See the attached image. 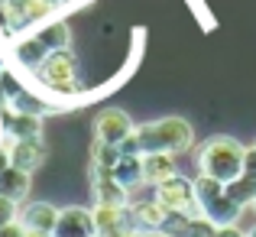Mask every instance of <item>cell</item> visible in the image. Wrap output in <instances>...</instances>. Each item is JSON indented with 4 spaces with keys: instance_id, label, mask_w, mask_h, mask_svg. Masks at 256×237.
I'll return each instance as SVG.
<instances>
[{
    "instance_id": "obj_1",
    "label": "cell",
    "mask_w": 256,
    "mask_h": 237,
    "mask_svg": "<svg viewBox=\"0 0 256 237\" xmlns=\"http://www.w3.org/2000/svg\"><path fill=\"white\" fill-rule=\"evenodd\" d=\"M194 143V130L185 117H159L150 124H136L133 133L120 143L124 156H143V153H185Z\"/></svg>"
},
{
    "instance_id": "obj_2",
    "label": "cell",
    "mask_w": 256,
    "mask_h": 237,
    "mask_svg": "<svg viewBox=\"0 0 256 237\" xmlns=\"http://www.w3.org/2000/svg\"><path fill=\"white\" fill-rule=\"evenodd\" d=\"M244 156H246V146L234 137H211L201 143L198 150V172L201 175H211L218 182H234L244 175Z\"/></svg>"
},
{
    "instance_id": "obj_3",
    "label": "cell",
    "mask_w": 256,
    "mask_h": 237,
    "mask_svg": "<svg viewBox=\"0 0 256 237\" xmlns=\"http://www.w3.org/2000/svg\"><path fill=\"white\" fill-rule=\"evenodd\" d=\"M32 78L39 81L42 91H49L52 98L75 101L82 98V81H78V62L72 56V49H56L46 56V62L32 72Z\"/></svg>"
},
{
    "instance_id": "obj_4",
    "label": "cell",
    "mask_w": 256,
    "mask_h": 237,
    "mask_svg": "<svg viewBox=\"0 0 256 237\" xmlns=\"http://www.w3.org/2000/svg\"><path fill=\"white\" fill-rule=\"evenodd\" d=\"M156 201L172 214H188V218H198L201 214L198 198H194V179H185V175H172V179L159 182Z\"/></svg>"
},
{
    "instance_id": "obj_5",
    "label": "cell",
    "mask_w": 256,
    "mask_h": 237,
    "mask_svg": "<svg viewBox=\"0 0 256 237\" xmlns=\"http://www.w3.org/2000/svg\"><path fill=\"white\" fill-rule=\"evenodd\" d=\"M30 137H42V117H39V114L13 111L10 104L0 107V143L30 140Z\"/></svg>"
},
{
    "instance_id": "obj_6",
    "label": "cell",
    "mask_w": 256,
    "mask_h": 237,
    "mask_svg": "<svg viewBox=\"0 0 256 237\" xmlns=\"http://www.w3.org/2000/svg\"><path fill=\"white\" fill-rule=\"evenodd\" d=\"M133 117L120 107H104V111L94 117V140H104V143L120 146L126 137L133 133Z\"/></svg>"
},
{
    "instance_id": "obj_7",
    "label": "cell",
    "mask_w": 256,
    "mask_h": 237,
    "mask_svg": "<svg viewBox=\"0 0 256 237\" xmlns=\"http://www.w3.org/2000/svg\"><path fill=\"white\" fill-rule=\"evenodd\" d=\"M94 234H98V227H94V214L88 208H78V205L58 208V221L52 237H94Z\"/></svg>"
},
{
    "instance_id": "obj_8",
    "label": "cell",
    "mask_w": 256,
    "mask_h": 237,
    "mask_svg": "<svg viewBox=\"0 0 256 237\" xmlns=\"http://www.w3.org/2000/svg\"><path fill=\"white\" fill-rule=\"evenodd\" d=\"M91 185H94V201H98V205H130V198H133V195L114 179L110 169L91 166Z\"/></svg>"
},
{
    "instance_id": "obj_9",
    "label": "cell",
    "mask_w": 256,
    "mask_h": 237,
    "mask_svg": "<svg viewBox=\"0 0 256 237\" xmlns=\"http://www.w3.org/2000/svg\"><path fill=\"white\" fill-rule=\"evenodd\" d=\"M6 153H10V166L26 169V172H36V169L46 162V143H42V137L10 140V143H6Z\"/></svg>"
},
{
    "instance_id": "obj_10",
    "label": "cell",
    "mask_w": 256,
    "mask_h": 237,
    "mask_svg": "<svg viewBox=\"0 0 256 237\" xmlns=\"http://www.w3.org/2000/svg\"><path fill=\"white\" fill-rule=\"evenodd\" d=\"M16 221L23 224V231H42L52 234L58 221V208L49 205V201H30V205H20Z\"/></svg>"
},
{
    "instance_id": "obj_11",
    "label": "cell",
    "mask_w": 256,
    "mask_h": 237,
    "mask_svg": "<svg viewBox=\"0 0 256 237\" xmlns=\"http://www.w3.org/2000/svg\"><path fill=\"white\" fill-rule=\"evenodd\" d=\"M46 56H49V49L42 46V39H39L36 33L13 39V62H16L23 72H30V75L46 62Z\"/></svg>"
},
{
    "instance_id": "obj_12",
    "label": "cell",
    "mask_w": 256,
    "mask_h": 237,
    "mask_svg": "<svg viewBox=\"0 0 256 237\" xmlns=\"http://www.w3.org/2000/svg\"><path fill=\"white\" fill-rule=\"evenodd\" d=\"M126 208H130V218H133V224H136L140 231H162L166 221H169V211L156 201V195H152V198H143V201L130 198Z\"/></svg>"
},
{
    "instance_id": "obj_13",
    "label": "cell",
    "mask_w": 256,
    "mask_h": 237,
    "mask_svg": "<svg viewBox=\"0 0 256 237\" xmlns=\"http://www.w3.org/2000/svg\"><path fill=\"white\" fill-rule=\"evenodd\" d=\"M178 175V166H175V153H143V182L156 188L159 182Z\"/></svg>"
},
{
    "instance_id": "obj_14",
    "label": "cell",
    "mask_w": 256,
    "mask_h": 237,
    "mask_svg": "<svg viewBox=\"0 0 256 237\" xmlns=\"http://www.w3.org/2000/svg\"><path fill=\"white\" fill-rule=\"evenodd\" d=\"M30 188H32V172L16 169V166H6L4 172H0V195L13 198L16 205H23V201L30 198Z\"/></svg>"
},
{
    "instance_id": "obj_15",
    "label": "cell",
    "mask_w": 256,
    "mask_h": 237,
    "mask_svg": "<svg viewBox=\"0 0 256 237\" xmlns=\"http://www.w3.org/2000/svg\"><path fill=\"white\" fill-rule=\"evenodd\" d=\"M36 36L42 39V46H46L49 52L68 49V46H72V26L65 23L62 17H52V20H46L42 26H36Z\"/></svg>"
},
{
    "instance_id": "obj_16",
    "label": "cell",
    "mask_w": 256,
    "mask_h": 237,
    "mask_svg": "<svg viewBox=\"0 0 256 237\" xmlns=\"http://www.w3.org/2000/svg\"><path fill=\"white\" fill-rule=\"evenodd\" d=\"M110 172H114V179H117L130 195L136 192L140 185H146V182H143V156H120V162L110 169Z\"/></svg>"
},
{
    "instance_id": "obj_17",
    "label": "cell",
    "mask_w": 256,
    "mask_h": 237,
    "mask_svg": "<svg viewBox=\"0 0 256 237\" xmlns=\"http://www.w3.org/2000/svg\"><path fill=\"white\" fill-rule=\"evenodd\" d=\"M227 195H230L237 205H253V201H256V175L244 172L240 179L227 182Z\"/></svg>"
},
{
    "instance_id": "obj_18",
    "label": "cell",
    "mask_w": 256,
    "mask_h": 237,
    "mask_svg": "<svg viewBox=\"0 0 256 237\" xmlns=\"http://www.w3.org/2000/svg\"><path fill=\"white\" fill-rule=\"evenodd\" d=\"M120 146H114V143H104V140H94L91 143V166H98V169H114L120 162Z\"/></svg>"
},
{
    "instance_id": "obj_19",
    "label": "cell",
    "mask_w": 256,
    "mask_h": 237,
    "mask_svg": "<svg viewBox=\"0 0 256 237\" xmlns=\"http://www.w3.org/2000/svg\"><path fill=\"white\" fill-rule=\"evenodd\" d=\"M16 214H20V205L13 198H6V195H0V227L13 224V221H16Z\"/></svg>"
},
{
    "instance_id": "obj_20",
    "label": "cell",
    "mask_w": 256,
    "mask_h": 237,
    "mask_svg": "<svg viewBox=\"0 0 256 237\" xmlns=\"http://www.w3.org/2000/svg\"><path fill=\"white\" fill-rule=\"evenodd\" d=\"M244 172L256 175V143H253V146H246V156H244Z\"/></svg>"
},
{
    "instance_id": "obj_21",
    "label": "cell",
    "mask_w": 256,
    "mask_h": 237,
    "mask_svg": "<svg viewBox=\"0 0 256 237\" xmlns=\"http://www.w3.org/2000/svg\"><path fill=\"white\" fill-rule=\"evenodd\" d=\"M0 237H26V231H23V224H20V221H13V224L0 227Z\"/></svg>"
},
{
    "instance_id": "obj_22",
    "label": "cell",
    "mask_w": 256,
    "mask_h": 237,
    "mask_svg": "<svg viewBox=\"0 0 256 237\" xmlns=\"http://www.w3.org/2000/svg\"><path fill=\"white\" fill-rule=\"evenodd\" d=\"M214 237H246V234L240 231L237 224H224V227H218V234H214Z\"/></svg>"
},
{
    "instance_id": "obj_23",
    "label": "cell",
    "mask_w": 256,
    "mask_h": 237,
    "mask_svg": "<svg viewBox=\"0 0 256 237\" xmlns=\"http://www.w3.org/2000/svg\"><path fill=\"white\" fill-rule=\"evenodd\" d=\"M10 166V153H6V143H0V172Z\"/></svg>"
},
{
    "instance_id": "obj_24",
    "label": "cell",
    "mask_w": 256,
    "mask_h": 237,
    "mask_svg": "<svg viewBox=\"0 0 256 237\" xmlns=\"http://www.w3.org/2000/svg\"><path fill=\"white\" fill-rule=\"evenodd\" d=\"M6 101H10V91H6L4 78H0V107H6Z\"/></svg>"
},
{
    "instance_id": "obj_25",
    "label": "cell",
    "mask_w": 256,
    "mask_h": 237,
    "mask_svg": "<svg viewBox=\"0 0 256 237\" xmlns=\"http://www.w3.org/2000/svg\"><path fill=\"white\" fill-rule=\"evenodd\" d=\"M78 4H84V0H58V10H68V7H78Z\"/></svg>"
},
{
    "instance_id": "obj_26",
    "label": "cell",
    "mask_w": 256,
    "mask_h": 237,
    "mask_svg": "<svg viewBox=\"0 0 256 237\" xmlns=\"http://www.w3.org/2000/svg\"><path fill=\"white\" fill-rule=\"evenodd\" d=\"M140 237H175V234H169V231H143Z\"/></svg>"
},
{
    "instance_id": "obj_27",
    "label": "cell",
    "mask_w": 256,
    "mask_h": 237,
    "mask_svg": "<svg viewBox=\"0 0 256 237\" xmlns=\"http://www.w3.org/2000/svg\"><path fill=\"white\" fill-rule=\"evenodd\" d=\"M26 237H52V234H42V231H26Z\"/></svg>"
},
{
    "instance_id": "obj_28",
    "label": "cell",
    "mask_w": 256,
    "mask_h": 237,
    "mask_svg": "<svg viewBox=\"0 0 256 237\" xmlns=\"http://www.w3.org/2000/svg\"><path fill=\"white\" fill-rule=\"evenodd\" d=\"M0 78H4V56H0Z\"/></svg>"
},
{
    "instance_id": "obj_29",
    "label": "cell",
    "mask_w": 256,
    "mask_h": 237,
    "mask_svg": "<svg viewBox=\"0 0 256 237\" xmlns=\"http://www.w3.org/2000/svg\"><path fill=\"white\" fill-rule=\"evenodd\" d=\"M246 237H256V227H253V231H250V234H246Z\"/></svg>"
},
{
    "instance_id": "obj_30",
    "label": "cell",
    "mask_w": 256,
    "mask_h": 237,
    "mask_svg": "<svg viewBox=\"0 0 256 237\" xmlns=\"http://www.w3.org/2000/svg\"><path fill=\"white\" fill-rule=\"evenodd\" d=\"M94 237H104V234H94Z\"/></svg>"
},
{
    "instance_id": "obj_31",
    "label": "cell",
    "mask_w": 256,
    "mask_h": 237,
    "mask_svg": "<svg viewBox=\"0 0 256 237\" xmlns=\"http://www.w3.org/2000/svg\"><path fill=\"white\" fill-rule=\"evenodd\" d=\"M52 4H58V0H52Z\"/></svg>"
},
{
    "instance_id": "obj_32",
    "label": "cell",
    "mask_w": 256,
    "mask_h": 237,
    "mask_svg": "<svg viewBox=\"0 0 256 237\" xmlns=\"http://www.w3.org/2000/svg\"><path fill=\"white\" fill-rule=\"evenodd\" d=\"M253 205H256V201H253Z\"/></svg>"
}]
</instances>
